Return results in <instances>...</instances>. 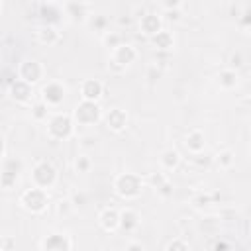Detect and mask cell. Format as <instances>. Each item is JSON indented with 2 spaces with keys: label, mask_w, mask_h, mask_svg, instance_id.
I'll return each instance as SVG.
<instances>
[{
  "label": "cell",
  "mask_w": 251,
  "mask_h": 251,
  "mask_svg": "<svg viewBox=\"0 0 251 251\" xmlns=\"http://www.w3.org/2000/svg\"><path fill=\"white\" fill-rule=\"evenodd\" d=\"M16 243H14V239H10V237H6V235H0V251H6V249H12Z\"/></svg>",
  "instance_id": "cell-40"
},
{
  "label": "cell",
  "mask_w": 251,
  "mask_h": 251,
  "mask_svg": "<svg viewBox=\"0 0 251 251\" xmlns=\"http://www.w3.org/2000/svg\"><path fill=\"white\" fill-rule=\"evenodd\" d=\"M102 112H104V110H102L100 102L80 100V102L73 108L71 116H73V120H75L76 126H80V127H92V126H96L98 122H102Z\"/></svg>",
  "instance_id": "cell-7"
},
{
  "label": "cell",
  "mask_w": 251,
  "mask_h": 251,
  "mask_svg": "<svg viewBox=\"0 0 251 251\" xmlns=\"http://www.w3.org/2000/svg\"><path fill=\"white\" fill-rule=\"evenodd\" d=\"M29 108H31V118H33L35 122H39V124H43V122L47 120V116L51 114V108H47L39 98H37Z\"/></svg>",
  "instance_id": "cell-29"
},
{
  "label": "cell",
  "mask_w": 251,
  "mask_h": 251,
  "mask_svg": "<svg viewBox=\"0 0 251 251\" xmlns=\"http://www.w3.org/2000/svg\"><path fill=\"white\" fill-rule=\"evenodd\" d=\"M49 204H51L49 190L39 188V186H29V188L22 190L20 196H18V206H20L24 212L31 214V216H41V214H45L47 208H49Z\"/></svg>",
  "instance_id": "cell-3"
},
{
  "label": "cell",
  "mask_w": 251,
  "mask_h": 251,
  "mask_svg": "<svg viewBox=\"0 0 251 251\" xmlns=\"http://www.w3.org/2000/svg\"><path fill=\"white\" fill-rule=\"evenodd\" d=\"M145 178L137 173H131V171H126V173H118L112 180V188L116 192L118 198L126 200V202H133L137 200L143 190H145Z\"/></svg>",
  "instance_id": "cell-2"
},
{
  "label": "cell",
  "mask_w": 251,
  "mask_h": 251,
  "mask_svg": "<svg viewBox=\"0 0 251 251\" xmlns=\"http://www.w3.org/2000/svg\"><path fill=\"white\" fill-rule=\"evenodd\" d=\"M127 122H129V116H127V112L122 110V108H110V110H104V112H102V124H104L112 133H122V131H126Z\"/></svg>",
  "instance_id": "cell-12"
},
{
  "label": "cell",
  "mask_w": 251,
  "mask_h": 251,
  "mask_svg": "<svg viewBox=\"0 0 251 251\" xmlns=\"http://www.w3.org/2000/svg\"><path fill=\"white\" fill-rule=\"evenodd\" d=\"M98 227L106 233H116L118 227H120V208L116 206H106L98 212Z\"/></svg>",
  "instance_id": "cell-16"
},
{
  "label": "cell",
  "mask_w": 251,
  "mask_h": 251,
  "mask_svg": "<svg viewBox=\"0 0 251 251\" xmlns=\"http://www.w3.org/2000/svg\"><path fill=\"white\" fill-rule=\"evenodd\" d=\"M149 43L153 49H157L159 53H171L176 45V39H175V33L169 31V29H159L155 35L149 37Z\"/></svg>",
  "instance_id": "cell-19"
},
{
  "label": "cell",
  "mask_w": 251,
  "mask_h": 251,
  "mask_svg": "<svg viewBox=\"0 0 251 251\" xmlns=\"http://www.w3.org/2000/svg\"><path fill=\"white\" fill-rule=\"evenodd\" d=\"M29 182L31 186H39L45 190H53L59 184V171L55 167L53 161L49 159H37L31 165V173H29Z\"/></svg>",
  "instance_id": "cell-4"
},
{
  "label": "cell",
  "mask_w": 251,
  "mask_h": 251,
  "mask_svg": "<svg viewBox=\"0 0 251 251\" xmlns=\"http://www.w3.org/2000/svg\"><path fill=\"white\" fill-rule=\"evenodd\" d=\"M24 171V163L16 157H4L0 167V186L4 190H12L20 178V173Z\"/></svg>",
  "instance_id": "cell-10"
},
{
  "label": "cell",
  "mask_w": 251,
  "mask_h": 251,
  "mask_svg": "<svg viewBox=\"0 0 251 251\" xmlns=\"http://www.w3.org/2000/svg\"><path fill=\"white\" fill-rule=\"evenodd\" d=\"M2 10H4V2L0 0V16H2Z\"/></svg>",
  "instance_id": "cell-46"
},
{
  "label": "cell",
  "mask_w": 251,
  "mask_h": 251,
  "mask_svg": "<svg viewBox=\"0 0 251 251\" xmlns=\"http://www.w3.org/2000/svg\"><path fill=\"white\" fill-rule=\"evenodd\" d=\"M216 84L222 88V90H235L239 86V73L237 69H231V67H226L222 69L218 75H216Z\"/></svg>",
  "instance_id": "cell-23"
},
{
  "label": "cell",
  "mask_w": 251,
  "mask_h": 251,
  "mask_svg": "<svg viewBox=\"0 0 251 251\" xmlns=\"http://www.w3.org/2000/svg\"><path fill=\"white\" fill-rule=\"evenodd\" d=\"M137 59H139V51L135 49V45L127 43V41H122L118 47L108 51V69H112L114 73H124Z\"/></svg>",
  "instance_id": "cell-5"
},
{
  "label": "cell",
  "mask_w": 251,
  "mask_h": 251,
  "mask_svg": "<svg viewBox=\"0 0 251 251\" xmlns=\"http://www.w3.org/2000/svg\"><path fill=\"white\" fill-rule=\"evenodd\" d=\"M145 249V245L141 243V241H135V239H129L127 243H126V251H143Z\"/></svg>",
  "instance_id": "cell-39"
},
{
  "label": "cell",
  "mask_w": 251,
  "mask_h": 251,
  "mask_svg": "<svg viewBox=\"0 0 251 251\" xmlns=\"http://www.w3.org/2000/svg\"><path fill=\"white\" fill-rule=\"evenodd\" d=\"M188 249H190V243L184 237H175L165 245V251H188Z\"/></svg>",
  "instance_id": "cell-34"
},
{
  "label": "cell",
  "mask_w": 251,
  "mask_h": 251,
  "mask_svg": "<svg viewBox=\"0 0 251 251\" xmlns=\"http://www.w3.org/2000/svg\"><path fill=\"white\" fill-rule=\"evenodd\" d=\"M120 24H122V25H124V24L129 25V18H120Z\"/></svg>",
  "instance_id": "cell-45"
},
{
  "label": "cell",
  "mask_w": 251,
  "mask_h": 251,
  "mask_svg": "<svg viewBox=\"0 0 251 251\" xmlns=\"http://www.w3.org/2000/svg\"><path fill=\"white\" fill-rule=\"evenodd\" d=\"M8 94H10V98H12L18 106H31V104L35 102V96H37V94H35V86L24 82V80L18 78V76L10 82Z\"/></svg>",
  "instance_id": "cell-11"
},
{
  "label": "cell",
  "mask_w": 251,
  "mask_h": 251,
  "mask_svg": "<svg viewBox=\"0 0 251 251\" xmlns=\"http://www.w3.org/2000/svg\"><path fill=\"white\" fill-rule=\"evenodd\" d=\"M163 22H171V24H178L182 22V8H175V10H163Z\"/></svg>",
  "instance_id": "cell-35"
},
{
  "label": "cell",
  "mask_w": 251,
  "mask_h": 251,
  "mask_svg": "<svg viewBox=\"0 0 251 251\" xmlns=\"http://www.w3.org/2000/svg\"><path fill=\"white\" fill-rule=\"evenodd\" d=\"M37 4H53V2H59V0H35Z\"/></svg>",
  "instance_id": "cell-44"
},
{
  "label": "cell",
  "mask_w": 251,
  "mask_h": 251,
  "mask_svg": "<svg viewBox=\"0 0 251 251\" xmlns=\"http://www.w3.org/2000/svg\"><path fill=\"white\" fill-rule=\"evenodd\" d=\"M163 10H175V8H182V0H161Z\"/></svg>",
  "instance_id": "cell-38"
},
{
  "label": "cell",
  "mask_w": 251,
  "mask_h": 251,
  "mask_svg": "<svg viewBox=\"0 0 251 251\" xmlns=\"http://www.w3.org/2000/svg\"><path fill=\"white\" fill-rule=\"evenodd\" d=\"M180 163H182V157H180V153L175 147H169V149H165L159 155V169L165 171V173H169V175L175 173L180 167Z\"/></svg>",
  "instance_id": "cell-22"
},
{
  "label": "cell",
  "mask_w": 251,
  "mask_h": 251,
  "mask_svg": "<svg viewBox=\"0 0 251 251\" xmlns=\"http://www.w3.org/2000/svg\"><path fill=\"white\" fill-rule=\"evenodd\" d=\"M163 18L159 16V14H155V12H145L139 20H137V27H139V33L141 35H145L147 39L151 37V35H155L159 29H163Z\"/></svg>",
  "instance_id": "cell-18"
},
{
  "label": "cell",
  "mask_w": 251,
  "mask_h": 251,
  "mask_svg": "<svg viewBox=\"0 0 251 251\" xmlns=\"http://www.w3.org/2000/svg\"><path fill=\"white\" fill-rule=\"evenodd\" d=\"M73 212H76V210H75V206L71 204L69 198H61V200L55 202V214H57L59 218H67V216H71Z\"/></svg>",
  "instance_id": "cell-31"
},
{
  "label": "cell",
  "mask_w": 251,
  "mask_h": 251,
  "mask_svg": "<svg viewBox=\"0 0 251 251\" xmlns=\"http://www.w3.org/2000/svg\"><path fill=\"white\" fill-rule=\"evenodd\" d=\"M75 173L76 175H88L90 171H92V167H94V161H92V157H90V153H86V151H82V153H78L76 157H75Z\"/></svg>",
  "instance_id": "cell-27"
},
{
  "label": "cell",
  "mask_w": 251,
  "mask_h": 251,
  "mask_svg": "<svg viewBox=\"0 0 251 251\" xmlns=\"http://www.w3.org/2000/svg\"><path fill=\"white\" fill-rule=\"evenodd\" d=\"M155 192H157V194H159L161 198H171V196H173V192H175V186H173V180L169 178V180H167V182H165V184H163L161 188H157Z\"/></svg>",
  "instance_id": "cell-36"
},
{
  "label": "cell",
  "mask_w": 251,
  "mask_h": 251,
  "mask_svg": "<svg viewBox=\"0 0 251 251\" xmlns=\"http://www.w3.org/2000/svg\"><path fill=\"white\" fill-rule=\"evenodd\" d=\"M6 157V139H4V135L0 133V161Z\"/></svg>",
  "instance_id": "cell-43"
},
{
  "label": "cell",
  "mask_w": 251,
  "mask_h": 251,
  "mask_svg": "<svg viewBox=\"0 0 251 251\" xmlns=\"http://www.w3.org/2000/svg\"><path fill=\"white\" fill-rule=\"evenodd\" d=\"M84 25H88L94 33L102 35L104 31H108V29H110V18H108L106 14H102V12H92V14H90V18L84 22Z\"/></svg>",
  "instance_id": "cell-24"
},
{
  "label": "cell",
  "mask_w": 251,
  "mask_h": 251,
  "mask_svg": "<svg viewBox=\"0 0 251 251\" xmlns=\"http://www.w3.org/2000/svg\"><path fill=\"white\" fill-rule=\"evenodd\" d=\"M104 82L98 78H82L78 84V94L80 100H90V102H100L104 96Z\"/></svg>",
  "instance_id": "cell-15"
},
{
  "label": "cell",
  "mask_w": 251,
  "mask_h": 251,
  "mask_svg": "<svg viewBox=\"0 0 251 251\" xmlns=\"http://www.w3.org/2000/svg\"><path fill=\"white\" fill-rule=\"evenodd\" d=\"M139 226H141V216L135 208H131V206L120 208V227H118V231L133 233V231L139 229Z\"/></svg>",
  "instance_id": "cell-17"
},
{
  "label": "cell",
  "mask_w": 251,
  "mask_h": 251,
  "mask_svg": "<svg viewBox=\"0 0 251 251\" xmlns=\"http://www.w3.org/2000/svg\"><path fill=\"white\" fill-rule=\"evenodd\" d=\"M122 41H124V35H122L120 31H112V29H108V31H104V33L100 35V43H102L108 51H112L114 47H118Z\"/></svg>",
  "instance_id": "cell-28"
},
{
  "label": "cell",
  "mask_w": 251,
  "mask_h": 251,
  "mask_svg": "<svg viewBox=\"0 0 251 251\" xmlns=\"http://www.w3.org/2000/svg\"><path fill=\"white\" fill-rule=\"evenodd\" d=\"M69 200H71V204L75 206V210H82V208L88 204V194H86L84 190H78V192H73V194L69 196Z\"/></svg>",
  "instance_id": "cell-33"
},
{
  "label": "cell",
  "mask_w": 251,
  "mask_h": 251,
  "mask_svg": "<svg viewBox=\"0 0 251 251\" xmlns=\"http://www.w3.org/2000/svg\"><path fill=\"white\" fill-rule=\"evenodd\" d=\"M96 145H98V137L92 135V133H84V135L78 137V147H80L82 151H86V153H90Z\"/></svg>",
  "instance_id": "cell-32"
},
{
  "label": "cell",
  "mask_w": 251,
  "mask_h": 251,
  "mask_svg": "<svg viewBox=\"0 0 251 251\" xmlns=\"http://www.w3.org/2000/svg\"><path fill=\"white\" fill-rule=\"evenodd\" d=\"M75 247L71 233H49L39 241L41 251H71Z\"/></svg>",
  "instance_id": "cell-13"
},
{
  "label": "cell",
  "mask_w": 251,
  "mask_h": 251,
  "mask_svg": "<svg viewBox=\"0 0 251 251\" xmlns=\"http://www.w3.org/2000/svg\"><path fill=\"white\" fill-rule=\"evenodd\" d=\"M169 178H171V176H169V173H165V171H161V169H159V171L151 173V175L145 178V184H147V186H151L153 190H157V188H161Z\"/></svg>",
  "instance_id": "cell-30"
},
{
  "label": "cell",
  "mask_w": 251,
  "mask_h": 251,
  "mask_svg": "<svg viewBox=\"0 0 251 251\" xmlns=\"http://www.w3.org/2000/svg\"><path fill=\"white\" fill-rule=\"evenodd\" d=\"M43 126H45L47 139H51L55 143L69 141L76 133V124H75L71 112H63V110H51V114L47 116Z\"/></svg>",
  "instance_id": "cell-1"
},
{
  "label": "cell",
  "mask_w": 251,
  "mask_h": 251,
  "mask_svg": "<svg viewBox=\"0 0 251 251\" xmlns=\"http://www.w3.org/2000/svg\"><path fill=\"white\" fill-rule=\"evenodd\" d=\"M212 161H214V165H216L218 169L229 171V169L235 165V153H233L231 149H222V151H218V153L212 157Z\"/></svg>",
  "instance_id": "cell-25"
},
{
  "label": "cell",
  "mask_w": 251,
  "mask_h": 251,
  "mask_svg": "<svg viewBox=\"0 0 251 251\" xmlns=\"http://www.w3.org/2000/svg\"><path fill=\"white\" fill-rule=\"evenodd\" d=\"M184 147L190 155H198V153H204L206 149V133L200 129V127H192L186 135H184Z\"/></svg>",
  "instance_id": "cell-20"
},
{
  "label": "cell",
  "mask_w": 251,
  "mask_h": 251,
  "mask_svg": "<svg viewBox=\"0 0 251 251\" xmlns=\"http://www.w3.org/2000/svg\"><path fill=\"white\" fill-rule=\"evenodd\" d=\"M241 65H243L241 55H233V57H231V63H229V67H231V69H239Z\"/></svg>",
  "instance_id": "cell-41"
},
{
  "label": "cell",
  "mask_w": 251,
  "mask_h": 251,
  "mask_svg": "<svg viewBox=\"0 0 251 251\" xmlns=\"http://www.w3.org/2000/svg\"><path fill=\"white\" fill-rule=\"evenodd\" d=\"M16 76L22 78L24 82L31 84V86H37L45 80L47 76V69L41 61L37 59H22L16 67Z\"/></svg>",
  "instance_id": "cell-8"
},
{
  "label": "cell",
  "mask_w": 251,
  "mask_h": 251,
  "mask_svg": "<svg viewBox=\"0 0 251 251\" xmlns=\"http://www.w3.org/2000/svg\"><path fill=\"white\" fill-rule=\"evenodd\" d=\"M163 75V69L159 67V65H155V63H151L149 67H147V78H151V80H155V78H159Z\"/></svg>",
  "instance_id": "cell-37"
},
{
  "label": "cell",
  "mask_w": 251,
  "mask_h": 251,
  "mask_svg": "<svg viewBox=\"0 0 251 251\" xmlns=\"http://www.w3.org/2000/svg\"><path fill=\"white\" fill-rule=\"evenodd\" d=\"M210 247H212V249H229V243H226V241H220V239H218V241H214Z\"/></svg>",
  "instance_id": "cell-42"
},
{
  "label": "cell",
  "mask_w": 251,
  "mask_h": 251,
  "mask_svg": "<svg viewBox=\"0 0 251 251\" xmlns=\"http://www.w3.org/2000/svg\"><path fill=\"white\" fill-rule=\"evenodd\" d=\"M33 39L43 45V47H53L57 43H61L63 39V31H59L57 25H51V24H39L35 29H33Z\"/></svg>",
  "instance_id": "cell-14"
},
{
  "label": "cell",
  "mask_w": 251,
  "mask_h": 251,
  "mask_svg": "<svg viewBox=\"0 0 251 251\" xmlns=\"http://www.w3.org/2000/svg\"><path fill=\"white\" fill-rule=\"evenodd\" d=\"M220 196L218 194H210V192H196L192 198H190V206L194 210H206L208 206H212Z\"/></svg>",
  "instance_id": "cell-26"
},
{
  "label": "cell",
  "mask_w": 251,
  "mask_h": 251,
  "mask_svg": "<svg viewBox=\"0 0 251 251\" xmlns=\"http://www.w3.org/2000/svg\"><path fill=\"white\" fill-rule=\"evenodd\" d=\"M39 18H41V24L57 25L61 20H65L63 6H59L57 2H53V4H39Z\"/></svg>",
  "instance_id": "cell-21"
},
{
  "label": "cell",
  "mask_w": 251,
  "mask_h": 251,
  "mask_svg": "<svg viewBox=\"0 0 251 251\" xmlns=\"http://www.w3.org/2000/svg\"><path fill=\"white\" fill-rule=\"evenodd\" d=\"M37 98L51 110H59L61 104L65 102L67 98V86L63 80H57V78H49V80H43L41 86H39V92H37Z\"/></svg>",
  "instance_id": "cell-6"
},
{
  "label": "cell",
  "mask_w": 251,
  "mask_h": 251,
  "mask_svg": "<svg viewBox=\"0 0 251 251\" xmlns=\"http://www.w3.org/2000/svg\"><path fill=\"white\" fill-rule=\"evenodd\" d=\"M61 6H63L65 20H69L73 24H82V25L94 12V6L88 0H67Z\"/></svg>",
  "instance_id": "cell-9"
}]
</instances>
